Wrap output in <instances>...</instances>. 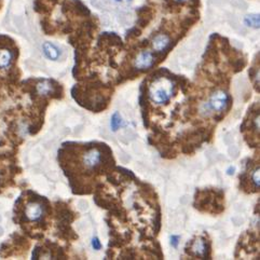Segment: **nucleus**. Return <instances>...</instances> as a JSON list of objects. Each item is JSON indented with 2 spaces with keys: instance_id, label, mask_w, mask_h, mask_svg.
<instances>
[{
  "instance_id": "nucleus-1",
  "label": "nucleus",
  "mask_w": 260,
  "mask_h": 260,
  "mask_svg": "<svg viewBox=\"0 0 260 260\" xmlns=\"http://www.w3.org/2000/svg\"><path fill=\"white\" fill-rule=\"evenodd\" d=\"M173 93L174 86L167 79H158L149 88V98L157 105L167 104L173 96Z\"/></svg>"
},
{
  "instance_id": "nucleus-2",
  "label": "nucleus",
  "mask_w": 260,
  "mask_h": 260,
  "mask_svg": "<svg viewBox=\"0 0 260 260\" xmlns=\"http://www.w3.org/2000/svg\"><path fill=\"white\" fill-rule=\"evenodd\" d=\"M229 104L230 98L226 92L221 90L216 91L202 106V112L204 115H211L213 112H221L227 110Z\"/></svg>"
},
{
  "instance_id": "nucleus-3",
  "label": "nucleus",
  "mask_w": 260,
  "mask_h": 260,
  "mask_svg": "<svg viewBox=\"0 0 260 260\" xmlns=\"http://www.w3.org/2000/svg\"><path fill=\"white\" fill-rule=\"evenodd\" d=\"M103 152L99 148H90L83 155L82 163L83 167L89 171L98 170L102 166L103 161Z\"/></svg>"
},
{
  "instance_id": "nucleus-4",
  "label": "nucleus",
  "mask_w": 260,
  "mask_h": 260,
  "mask_svg": "<svg viewBox=\"0 0 260 260\" xmlns=\"http://www.w3.org/2000/svg\"><path fill=\"white\" fill-rule=\"evenodd\" d=\"M43 215H45V207L40 202H29L25 207V217L29 221H39Z\"/></svg>"
},
{
  "instance_id": "nucleus-5",
  "label": "nucleus",
  "mask_w": 260,
  "mask_h": 260,
  "mask_svg": "<svg viewBox=\"0 0 260 260\" xmlns=\"http://www.w3.org/2000/svg\"><path fill=\"white\" fill-rule=\"evenodd\" d=\"M154 57L149 51H143L137 55L135 59V67L138 71H147L153 66Z\"/></svg>"
},
{
  "instance_id": "nucleus-6",
  "label": "nucleus",
  "mask_w": 260,
  "mask_h": 260,
  "mask_svg": "<svg viewBox=\"0 0 260 260\" xmlns=\"http://www.w3.org/2000/svg\"><path fill=\"white\" fill-rule=\"evenodd\" d=\"M171 45V39L166 34H158L152 39V48L157 52L166 51Z\"/></svg>"
},
{
  "instance_id": "nucleus-7",
  "label": "nucleus",
  "mask_w": 260,
  "mask_h": 260,
  "mask_svg": "<svg viewBox=\"0 0 260 260\" xmlns=\"http://www.w3.org/2000/svg\"><path fill=\"white\" fill-rule=\"evenodd\" d=\"M191 252L194 256L205 258L207 256V244L203 238H198L191 245Z\"/></svg>"
},
{
  "instance_id": "nucleus-8",
  "label": "nucleus",
  "mask_w": 260,
  "mask_h": 260,
  "mask_svg": "<svg viewBox=\"0 0 260 260\" xmlns=\"http://www.w3.org/2000/svg\"><path fill=\"white\" fill-rule=\"evenodd\" d=\"M13 60V53L9 49H0V69H8Z\"/></svg>"
},
{
  "instance_id": "nucleus-9",
  "label": "nucleus",
  "mask_w": 260,
  "mask_h": 260,
  "mask_svg": "<svg viewBox=\"0 0 260 260\" xmlns=\"http://www.w3.org/2000/svg\"><path fill=\"white\" fill-rule=\"evenodd\" d=\"M43 52H45V54L48 58L52 59V60H56L59 57V50L58 48H56L53 43L51 42H45L42 46Z\"/></svg>"
},
{
  "instance_id": "nucleus-10",
  "label": "nucleus",
  "mask_w": 260,
  "mask_h": 260,
  "mask_svg": "<svg viewBox=\"0 0 260 260\" xmlns=\"http://www.w3.org/2000/svg\"><path fill=\"white\" fill-rule=\"evenodd\" d=\"M36 89L40 95H50L54 92V85H52L49 80H42L37 84Z\"/></svg>"
},
{
  "instance_id": "nucleus-11",
  "label": "nucleus",
  "mask_w": 260,
  "mask_h": 260,
  "mask_svg": "<svg viewBox=\"0 0 260 260\" xmlns=\"http://www.w3.org/2000/svg\"><path fill=\"white\" fill-rule=\"evenodd\" d=\"M111 128L112 131H117V129H119L121 126L123 125V121H122V118H121L119 112H115L114 115H112L111 117Z\"/></svg>"
},
{
  "instance_id": "nucleus-12",
  "label": "nucleus",
  "mask_w": 260,
  "mask_h": 260,
  "mask_svg": "<svg viewBox=\"0 0 260 260\" xmlns=\"http://www.w3.org/2000/svg\"><path fill=\"white\" fill-rule=\"evenodd\" d=\"M245 24L249 27L253 28H259V15L257 14H252V15H247L245 17Z\"/></svg>"
},
{
  "instance_id": "nucleus-13",
  "label": "nucleus",
  "mask_w": 260,
  "mask_h": 260,
  "mask_svg": "<svg viewBox=\"0 0 260 260\" xmlns=\"http://www.w3.org/2000/svg\"><path fill=\"white\" fill-rule=\"evenodd\" d=\"M252 183L256 189H259V166L252 172Z\"/></svg>"
},
{
  "instance_id": "nucleus-14",
  "label": "nucleus",
  "mask_w": 260,
  "mask_h": 260,
  "mask_svg": "<svg viewBox=\"0 0 260 260\" xmlns=\"http://www.w3.org/2000/svg\"><path fill=\"white\" fill-rule=\"evenodd\" d=\"M92 246H93L94 249H96V250H100L102 248V243H101V241H100L99 238H96V237L93 238V240H92Z\"/></svg>"
},
{
  "instance_id": "nucleus-15",
  "label": "nucleus",
  "mask_w": 260,
  "mask_h": 260,
  "mask_svg": "<svg viewBox=\"0 0 260 260\" xmlns=\"http://www.w3.org/2000/svg\"><path fill=\"white\" fill-rule=\"evenodd\" d=\"M178 243H179V237L178 236H172V238H171V244H172V246L177 247Z\"/></svg>"
},
{
  "instance_id": "nucleus-16",
  "label": "nucleus",
  "mask_w": 260,
  "mask_h": 260,
  "mask_svg": "<svg viewBox=\"0 0 260 260\" xmlns=\"http://www.w3.org/2000/svg\"><path fill=\"white\" fill-rule=\"evenodd\" d=\"M176 2H178V3H184V2H186V0H176Z\"/></svg>"
},
{
  "instance_id": "nucleus-17",
  "label": "nucleus",
  "mask_w": 260,
  "mask_h": 260,
  "mask_svg": "<svg viewBox=\"0 0 260 260\" xmlns=\"http://www.w3.org/2000/svg\"><path fill=\"white\" fill-rule=\"evenodd\" d=\"M117 2H121V0H117Z\"/></svg>"
}]
</instances>
